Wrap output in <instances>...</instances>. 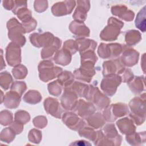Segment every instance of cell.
<instances>
[{"mask_svg":"<svg viewBox=\"0 0 146 146\" xmlns=\"http://www.w3.org/2000/svg\"><path fill=\"white\" fill-rule=\"evenodd\" d=\"M7 27L9 30V38L13 42L23 46L26 42V39L23 35L26 32L23 26L15 18H11L7 22Z\"/></svg>","mask_w":146,"mask_h":146,"instance_id":"cell-1","label":"cell"},{"mask_svg":"<svg viewBox=\"0 0 146 146\" xmlns=\"http://www.w3.org/2000/svg\"><path fill=\"white\" fill-rule=\"evenodd\" d=\"M63 49L68 51L71 54H74L79 50L78 44L76 40H67L64 43Z\"/></svg>","mask_w":146,"mask_h":146,"instance_id":"cell-35","label":"cell"},{"mask_svg":"<svg viewBox=\"0 0 146 146\" xmlns=\"http://www.w3.org/2000/svg\"><path fill=\"white\" fill-rule=\"evenodd\" d=\"M76 42L78 44L79 50L80 54L90 50L94 51L97 44L96 42L94 40L85 38H78L76 40Z\"/></svg>","mask_w":146,"mask_h":146,"instance_id":"cell-24","label":"cell"},{"mask_svg":"<svg viewBox=\"0 0 146 146\" xmlns=\"http://www.w3.org/2000/svg\"><path fill=\"white\" fill-rule=\"evenodd\" d=\"M34 9L38 13H42L46 10L48 7V2L44 0H37L34 2Z\"/></svg>","mask_w":146,"mask_h":146,"instance_id":"cell-39","label":"cell"},{"mask_svg":"<svg viewBox=\"0 0 146 146\" xmlns=\"http://www.w3.org/2000/svg\"><path fill=\"white\" fill-rule=\"evenodd\" d=\"M61 45V40L55 37L53 42L49 45L45 46L41 52V56L43 59H48L58 51Z\"/></svg>","mask_w":146,"mask_h":146,"instance_id":"cell-21","label":"cell"},{"mask_svg":"<svg viewBox=\"0 0 146 146\" xmlns=\"http://www.w3.org/2000/svg\"><path fill=\"white\" fill-rule=\"evenodd\" d=\"M0 119L1 123L3 125H7L11 124L13 121V115L11 112L7 110L1 111Z\"/></svg>","mask_w":146,"mask_h":146,"instance_id":"cell-36","label":"cell"},{"mask_svg":"<svg viewBox=\"0 0 146 146\" xmlns=\"http://www.w3.org/2000/svg\"><path fill=\"white\" fill-rule=\"evenodd\" d=\"M78 102V96L68 87H66L61 98L63 107L66 110H73Z\"/></svg>","mask_w":146,"mask_h":146,"instance_id":"cell-11","label":"cell"},{"mask_svg":"<svg viewBox=\"0 0 146 146\" xmlns=\"http://www.w3.org/2000/svg\"><path fill=\"white\" fill-rule=\"evenodd\" d=\"M13 74L15 79H23L26 77L27 74V70L23 65L18 64L12 70Z\"/></svg>","mask_w":146,"mask_h":146,"instance_id":"cell-34","label":"cell"},{"mask_svg":"<svg viewBox=\"0 0 146 146\" xmlns=\"http://www.w3.org/2000/svg\"><path fill=\"white\" fill-rule=\"evenodd\" d=\"M132 111L129 116L137 125L142 124L145 120V98H135L129 104Z\"/></svg>","mask_w":146,"mask_h":146,"instance_id":"cell-3","label":"cell"},{"mask_svg":"<svg viewBox=\"0 0 146 146\" xmlns=\"http://www.w3.org/2000/svg\"><path fill=\"white\" fill-rule=\"evenodd\" d=\"M41 133L39 131L36 130L35 129H33L30 131L29 133V139L31 138L30 140H33L35 141H39L41 138Z\"/></svg>","mask_w":146,"mask_h":146,"instance_id":"cell-44","label":"cell"},{"mask_svg":"<svg viewBox=\"0 0 146 146\" xmlns=\"http://www.w3.org/2000/svg\"><path fill=\"white\" fill-rule=\"evenodd\" d=\"M13 81V79L10 74L5 71L1 73V78H0V82H1V86L5 90H6L9 88L10 84Z\"/></svg>","mask_w":146,"mask_h":146,"instance_id":"cell-32","label":"cell"},{"mask_svg":"<svg viewBox=\"0 0 146 146\" xmlns=\"http://www.w3.org/2000/svg\"><path fill=\"white\" fill-rule=\"evenodd\" d=\"M123 50L121 57V62L123 65L131 67L136 64L139 59V52L134 49L130 48H125Z\"/></svg>","mask_w":146,"mask_h":146,"instance_id":"cell-16","label":"cell"},{"mask_svg":"<svg viewBox=\"0 0 146 146\" xmlns=\"http://www.w3.org/2000/svg\"><path fill=\"white\" fill-rule=\"evenodd\" d=\"M123 47L118 43H101L98 48V54L102 58H116L121 54Z\"/></svg>","mask_w":146,"mask_h":146,"instance_id":"cell-7","label":"cell"},{"mask_svg":"<svg viewBox=\"0 0 146 146\" xmlns=\"http://www.w3.org/2000/svg\"><path fill=\"white\" fill-rule=\"evenodd\" d=\"M39 78L43 82H47L58 76L62 71L60 67L54 66V64L50 60L41 62L38 66Z\"/></svg>","mask_w":146,"mask_h":146,"instance_id":"cell-4","label":"cell"},{"mask_svg":"<svg viewBox=\"0 0 146 146\" xmlns=\"http://www.w3.org/2000/svg\"><path fill=\"white\" fill-rule=\"evenodd\" d=\"M69 29L72 33L78 36H88L90 35V30L83 22L72 21Z\"/></svg>","mask_w":146,"mask_h":146,"instance_id":"cell-19","label":"cell"},{"mask_svg":"<svg viewBox=\"0 0 146 146\" xmlns=\"http://www.w3.org/2000/svg\"><path fill=\"white\" fill-rule=\"evenodd\" d=\"M21 96L18 93L13 91L7 92L4 98V104L9 108H17L20 103Z\"/></svg>","mask_w":146,"mask_h":146,"instance_id":"cell-20","label":"cell"},{"mask_svg":"<svg viewBox=\"0 0 146 146\" xmlns=\"http://www.w3.org/2000/svg\"><path fill=\"white\" fill-rule=\"evenodd\" d=\"M88 124L94 128H99L101 127L105 123L104 117L99 112L91 115L87 118Z\"/></svg>","mask_w":146,"mask_h":146,"instance_id":"cell-26","label":"cell"},{"mask_svg":"<svg viewBox=\"0 0 146 146\" xmlns=\"http://www.w3.org/2000/svg\"><path fill=\"white\" fill-rule=\"evenodd\" d=\"M27 2L23 1H15V5L12 10V11L14 14L16 13V11L21 8L27 7Z\"/></svg>","mask_w":146,"mask_h":146,"instance_id":"cell-46","label":"cell"},{"mask_svg":"<svg viewBox=\"0 0 146 146\" xmlns=\"http://www.w3.org/2000/svg\"><path fill=\"white\" fill-rule=\"evenodd\" d=\"M54 39V35L50 33H44L42 34L33 33L30 36L31 43L37 47L47 46L52 43Z\"/></svg>","mask_w":146,"mask_h":146,"instance_id":"cell-10","label":"cell"},{"mask_svg":"<svg viewBox=\"0 0 146 146\" xmlns=\"http://www.w3.org/2000/svg\"><path fill=\"white\" fill-rule=\"evenodd\" d=\"M78 6L72 15L75 21L83 22L86 20L87 13L90 8L89 1H77Z\"/></svg>","mask_w":146,"mask_h":146,"instance_id":"cell-14","label":"cell"},{"mask_svg":"<svg viewBox=\"0 0 146 146\" xmlns=\"http://www.w3.org/2000/svg\"><path fill=\"white\" fill-rule=\"evenodd\" d=\"M103 71L104 76L111 75H118L121 74L125 68L123 67V64L118 59L114 60H108L103 63Z\"/></svg>","mask_w":146,"mask_h":146,"instance_id":"cell-12","label":"cell"},{"mask_svg":"<svg viewBox=\"0 0 146 146\" xmlns=\"http://www.w3.org/2000/svg\"><path fill=\"white\" fill-rule=\"evenodd\" d=\"M75 1H64L58 2L53 5L51 11L55 16H63L70 14L75 6Z\"/></svg>","mask_w":146,"mask_h":146,"instance_id":"cell-9","label":"cell"},{"mask_svg":"<svg viewBox=\"0 0 146 146\" xmlns=\"http://www.w3.org/2000/svg\"><path fill=\"white\" fill-rule=\"evenodd\" d=\"M145 6H144L137 13L135 20L136 27L143 32L145 31Z\"/></svg>","mask_w":146,"mask_h":146,"instance_id":"cell-29","label":"cell"},{"mask_svg":"<svg viewBox=\"0 0 146 146\" xmlns=\"http://www.w3.org/2000/svg\"><path fill=\"white\" fill-rule=\"evenodd\" d=\"M121 74H123V78H121V79L124 82H129L133 78V73L129 69L125 68Z\"/></svg>","mask_w":146,"mask_h":146,"instance_id":"cell-43","label":"cell"},{"mask_svg":"<svg viewBox=\"0 0 146 146\" xmlns=\"http://www.w3.org/2000/svg\"><path fill=\"white\" fill-rule=\"evenodd\" d=\"M62 86H63L58 81V80L49 83L48 85L49 93L52 95L58 96L61 94Z\"/></svg>","mask_w":146,"mask_h":146,"instance_id":"cell-31","label":"cell"},{"mask_svg":"<svg viewBox=\"0 0 146 146\" xmlns=\"http://www.w3.org/2000/svg\"><path fill=\"white\" fill-rule=\"evenodd\" d=\"M116 124L120 131L124 134L133 133L135 131V126L131 119L128 117L121 119L117 121Z\"/></svg>","mask_w":146,"mask_h":146,"instance_id":"cell-22","label":"cell"},{"mask_svg":"<svg viewBox=\"0 0 146 146\" xmlns=\"http://www.w3.org/2000/svg\"><path fill=\"white\" fill-rule=\"evenodd\" d=\"M15 136V133L11 128H6L4 129L1 133V139L4 137V140L11 141Z\"/></svg>","mask_w":146,"mask_h":146,"instance_id":"cell-41","label":"cell"},{"mask_svg":"<svg viewBox=\"0 0 146 146\" xmlns=\"http://www.w3.org/2000/svg\"><path fill=\"white\" fill-rule=\"evenodd\" d=\"M36 24V21L33 18L27 21L22 22V26L26 33H29L34 30L35 29Z\"/></svg>","mask_w":146,"mask_h":146,"instance_id":"cell-40","label":"cell"},{"mask_svg":"<svg viewBox=\"0 0 146 146\" xmlns=\"http://www.w3.org/2000/svg\"><path fill=\"white\" fill-rule=\"evenodd\" d=\"M44 106L47 113L57 118H60L62 110L56 99L52 98H47L44 102Z\"/></svg>","mask_w":146,"mask_h":146,"instance_id":"cell-17","label":"cell"},{"mask_svg":"<svg viewBox=\"0 0 146 146\" xmlns=\"http://www.w3.org/2000/svg\"><path fill=\"white\" fill-rule=\"evenodd\" d=\"M74 110L80 116L83 118H87L95 112V107L92 103L80 99L78 102Z\"/></svg>","mask_w":146,"mask_h":146,"instance_id":"cell-15","label":"cell"},{"mask_svg":"<svg viewBox=\"0 0 146 146\" xmlns=\"http://www.w3.org/2000/svg\"><path fill=\"white\" fill-rule=\"evenodd\" d=\"M26 89V85L24 82H15L11 87V90L18 93L20 96Z\"/></svg>","mask_w":146,"mask_h":146,"instance_id":"cell-38","label":"cell"},{"mask_svg":"<svg viewBox=\"0 0 146 146\" xmlns=\"http://www.w3.org/2000/svg\"><path fill=\"white\" fill-rule=\"evenodd\" d=\"M42 96L38 91L30 90L24 96L23 100L25 102L30 104H36L40 102Z\"/></svg>","mask_w":146,"mask_h":146,"instance_id":"cell-27","label":"cell"},{"mask_svg":"<svg viewBox=\"0 0 146 146\" xmlns=\"http://www.w3.org/2000/svg\"><path fill=\"white\" fill-rule=\"evenodd\" d=\"M105 109L103 112V117L108 121H115L117 117L123 116L129 112L128 106L125 104L121 103L112 104L111 107Z\"/></svg>","mask_w":146,"mask_h":146,"instance_id":"cell-5","label":"cell"},{"mask_svg":"<svg viewBox=\"0 0 146 146\" xmlns=\"http://www.w3.org/2000/svg\"><path fill=\"white\" fill-rule=\"evenodd\" d=\"M34 124L35 127L43 128L47 124V119L46 117L43 116H39L34 118L33 120Z\"/></svg>","mask_w":146,"mask_h":146,"instance_id":"cell-42","label":"cell"},{"mask_svg":"<svg viewBox=\"0 0 146 146\" xmlns=\"http://www.w3.org/2000/svg\"><path fill=\"white\" fill-rule=\"evenodd\" d=\"M2 5L5 9L7 10H13L15 5V1L5 0L2 1Z\"/></svg>","mask_w":146,"mask_h":146,"instance_id":"cell-47","label":"cell"},{"mask_svg":"<svg viewBox=\"0 0 146 146\" xmlns=\"http://www.w3.org/2000/svg\"><path fill=\"white\" fill-rule=\"evenodd\" d=\"M124 23L119 19L111 17L108 21V25L102 30L100 34L102 39L107 41L116 40L120 34Z\"/></svg>","mask_w":146,"mask_h":146,"instance_id":"cell-2","label":"cell"},{"mask_svg":"<svg viewBox=\"0 0 146 146\" xmlns=\"http://www.w3.org/2000/svg\"><path fill=\"white\" fill-rule=\"evenodd\" d=\"M111 13L113 15L119 17L126 21H131L134 18L133 11L129 10L123 5H117L111 7Z\"/></svg>","mask_w":146,"mask_h":146,"instance_id":"cell-18","label":"cell"},{"mask_svg":"<svg viewBox=\"0 0 146 146\" xmlns=\"http://www.w3.org/2000/svg\"><path fill=\"white\" fill-rule=\"evenodd\" d=\"M58 81L61 83L62 86L67 87L70 86L74 81V76L69 71H65L61 72L58 76Z\"/></svg>","mask_w":146,"mask_h":146,"instance_id":"cell-30","label":"cell"},{"mask_svg":"<svg viewBox=\"0 0 146 146\" xmlns=\"http://www.w3.org/2000/svg\"><path fill=\"white\" fill-rule=\"evenodd\" d=\"M63 121L68 127L76 131L80 129L85 125V122L80 119L76 114L72 112L64 113Z\"/></svg>","mask_w":146,"mask_h":146,"instance_id":"cell-13","label":"cell"},{"mask_svg":"<svg viewBox=\"0 0 146 146\" xmlns=\"http://www.w3.org/2000/svg\"><path fill=\"white\" fill-rule=\"evenodd\" d=\"M30 118L29 113L25 111H18L15 114V120L22 124L28 122L30 120Z\"/></svg>","mask_w":146,"mask_h":146,"instance_id":"cell-37","label":"cell"},{"mask_svg":"<svg viewBox=\"0 0 146 146\" xmlns=\"http://www.w3.org/2000/svg\"><path fill=\"white\" fill-rule=\"evenodd\" d=\"M122 81L119 75L106 76L101 83V88L108 96H112L116 92L117 86Z\"/></svg>","mask_w":146,"mask_h":146,"instance_id":"cell-6","label":"cell"},{"mask_svg":"<svg viewBox=\"0 0 146 146\" xmlns=\"http://www.w3.org/2000/svg\"><path fill=\"white\" fill-rule=\"evenodd\" d=\"M140 33L136 30H132L127 32L125 34V42L129 46L137 43L141 39Z\"/></svg>","mask_w":146,"mask_h":146,"instance_id":"cell-28","label":"cell"},{"mask_svg":"<svg viewBox=\"0 0 146 146\" xmlns=\"http://www.w3.org/2000/svg\"><path fill=\"white\" fill-rule=\"evenodd\" d=\"M54 60L56 64L66 66L71 62V54L68 51L62 49L56 52Z\"/></svg>","mask_w":146,"mask_h":146,"instance_id":"cell-23","label":"cell"},{"mask_svg":"<svg viewBox=\"0 0 146 146\" xmlns=\"http://www.w3.org/2000/svg\"><path fill=\"white\" fill-rule=\"evenodd\" d=\"M130 89L135 94H139L144 90V76H135L128 82Z\"/></svg>","mask_w":146,"mask_h":146,"instance_id":"cell-25","label":"cell"},{"mask_svg":"<svg viewBox=\"0 0 146 146\" xmlns=\"http://www.w3.org/2000/svg\"><path fill=\"white\" fill-rule=\"evenodd\" d=\"M6 58L8 64L11 66L18 65L21 61V48L18 44L11 42L6 48Z\"/></svg>","mask_w":146,"mask_h":146,"instance_id":"cell-8","label":"cell"},{"mask_svg":"<svg viewBox=\"0 0 146 146\" xmlns=\"http://www.w3.org/2000/svg\"><path fill=\"white\" fill-rule=\"evenodd\" d=\"M10 128H11L13 129V131L15 132V133H19L23 130V127L22 123L17 120H15V121L13 122L11 125Z\"/></svg>","mask_w":146,"mask_h":146,"instance_id":"cell-45","label":"cell"},{"mask_svg":"<svg viewBox=\"0 0 146 146\" xmlns=\"http://www.w3.org/2000/svg\"><path fill=\"white\" fill-rule=\"evenodd\" d=\"M16 14L18 18L22 21V22L27 21V20L31 19V11L27 8V7H24L18 10L16 13L14 14Z\"/></svg>","mask_w":146,"mask_h":146,"instance_id":"cell-33","label":"cell"}]
</instances>
